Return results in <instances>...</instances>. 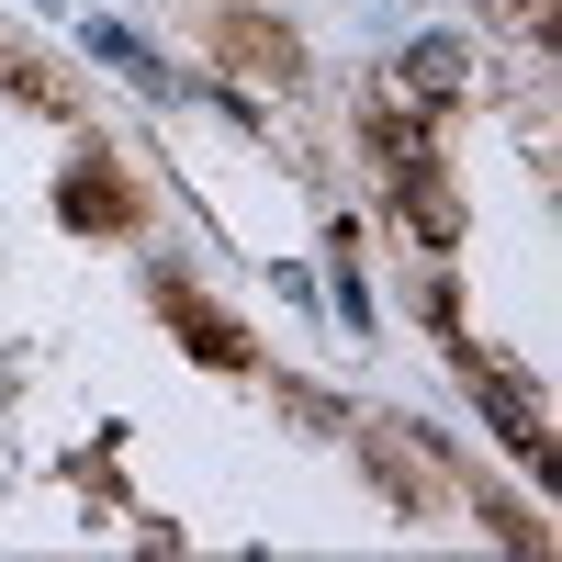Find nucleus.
<instances>
[{
	"mask_svg": "<svg viewBox=\"0 0 562 562\" xmlns=\"http://www.w3.org/2000/svg\"><path fill=\"white\" fill-rule=\"evenodd\" d=\"M214 45H225L237 68H259V79H304V45L281 34V23H259V12H225V23H214Z\"/></svg>",
	"mask_w": 562,
	"mask_h": 562,
	"instance_id": "obj_2",
	"label": "nucleus"
},
{
	"mask_svg": "<svg viewBox=\"0 0 562 562\" xmlns=\"http://www.w3.org/2000/svg\"><path fill=\"white\" fill-rule=\"evenodd\" d=\"M68 214H79V225H124V214H135V192H124L102 158H90V169H68Z\"/></svg>",
	"mask_w": 562,
	"mask_h": 562,
	"instance_id": "obj_7",
	"label": "nucleus"
},
{
	"mask_svg": "<svg viewBox=\"0 0 562 562\" xmlns=\"http://www.w3.org/2000/svg\"><path fill=\"white\" fill-rule=\"evenodd\" d=\"M461 79H473V57H461L450 34H428V45H405V90H416V102H450Z\"/></svg>",
	"mask_w": 562,
	"mask_h": 562,
	"instance_id": "obj_6",
	"label": "nucleus"
},
{
	"mask_svg": "<svg viewBox=\"0 0 562 562\" xmlns=\"http://www.w3.org/2000/svg\"><path fill=\"white\" fill-rule=\"evenodd\" d=\"M360 135H371V158H383L394 180H405V169H428V135H416L405 102H360Z\"/></svg>",
	"mask_w": 562,
	"mask_h": 562,
	"instance_id": "obj_3",
	"label": "nucleus"
},
{
	"mask_svg": "<svg viewBox=\"0 0 562 562\" xmlns=\"http://www.w3.org/2000/svg\"><path fill=\"white\" fill-rule=\"evenodd\" d=\"M461 383H473V405L495 416V439L518 450V461H551V405H540L529 371H506V360H484V349H461Z\"/></svg>",
	"mask_w": 562,
	"mask_h": 562,
	"instance_id": "obj_1",
	"label": "nucleus"
},
{
	"mask_svg": "<svg viewBox=\"0 0 562 562\" xmlns=\"http://www.w3.org/2000/svg\"><path fill=\"white\" fill-rule=\"evenodd\" d=\"M360 450H371V473H383V484H394L405 506H439V473H428V461H416V450H405V428H371Z\"/></svg>",
	"mask_w": 562,
	"mask_h": 562,
	"instance_id": "obj_5",
	"label": "nucleus"
},
{
	"mask_svg": "<svg viewBox=\"0 0 562 562\" xmlns=\"http://www.w3.org/2000/svg\"><path fill=\"white\" fill-rule=\"evenodd\" d=\"M158 304L180 315V338H192L203 360H225V371H237V360H248V338H237V326H225L214 304H192V293H180V281H158Z\"/></svg>",
	"mask_w": 562,
	"mask_h": 562,
	"instance_id": "obj_4",
	"label": "nucleus"
}]
</instances>
